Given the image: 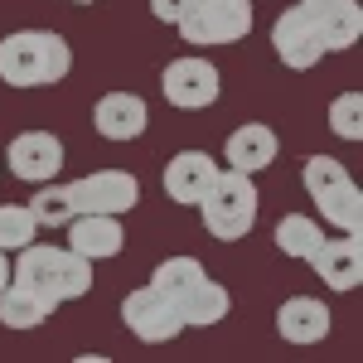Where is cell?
I'll return each instance as SVG.
<instances>
[{"label":"cell","mask_w":363,"mask_h":363,"mask_svg":"<svg viewBox=\"0 0 363 363\" xmlns=\"http://www.w3.org/2000/svg\"><path fill=\"white\" fill-rule=\"evenodd\" d=\"M281 140L272 126H262V121H247V126H238L233 136L223 140V155H228V169H242V174H257V169H267L277 160Z\"/></svg>","instance_id":"cell-15"},{"label":"cell","mask_w":363,"mask_h":363,"mask_svg":"<svg viewBox=\"0 0 363 363\" xmlns=\"http://www.w3.org/2000/svg\"><path fill=\"white\" fill-rule=\"evenodd\" d=\"M5 286H10V257L0 252V291H5Z\"/></svg>","instance_id":"cell-27"},{"label":"cell","mask_w":363,"mask_h":363,"mask_svg":"<svg viewBox=\"0 0 363 363\" xmlns=\"http://www.w3.org/2000/svg\"><path fill=\"white\" fill-rule=\"evenodd\" d=\"M160 92H165V102L174 107V112H203V107L218 102L223 78H218V68H213L208 58L184 54V58H174V63H165Z\"/></svg>","instance_id":"cell-6"},{"label":"cell","mask_w":363,"mask_h":363,"mask_svg":"<svg viewBox=\"0 0 363 363\" xmlns=\"http://www.w3.org/2000/svg\"><path fill=\"white\" fill-rule=\"evenodd\" d=\"M310 267H315V277L325 281L330 291H354L363 281V242L359 233H339V238H330L325 233V242H320V252L310 257Z\"/></svg>","instance_id":"cell-11"},{"label":"cell","mask_w":363,"mask_h":363,"mask_svg":"<svg viewBox=\"0 0 363 363\" xmlns=\"http://www.w3.org/2000/svg\"><path fill=\"white\" fill-rule=\"evenodd\" d=\"M330 131L339 140H359L363 136V97L359 92H344L330 102Z\"/></svg>","instance_id":"cell-24"},{"label":"cell","mask_w":363,"mask_h":363,"mask_svg":"<svg viewBox=\"0 0 363 363\" xmlns=\"http://www.w3.org/2000/svg\"><path fill=\"white\" fill-rule=\"evenodd\" d=\"M228 310H233V296H228L218 281H199L194 291L179 301V320H184V330H203V325H218Z\"/></svg>","instance_id":"cell-18"},{"label":"cell","mask_w":363,"mask_h":363,"mask_svg":"<svg viewBox=\"0 0 363 363\" xmlns=\"http://www.w3.org/2000/svg\"><path fill=\"white\" fill-rule=\"evenodd\" d=\"M73 5H97V0H73Z\"/></svg>","instance_id":"cell-28"},{"label":"cell","mask_w":363,"mask_h":363,"mask_svg":"<svg viewBox=\"0 0 363 363\" xmlns=\"http://www.w3.org/2000/svg\"><path fill=\"white\" fill-rule=\"evenodd\" d=\"M34 213L29 203H0V252H20L25 242H34Z\"/></svg>","instance_id":"cell-23"},{"label":"cell","mask_w":363,"mask_h":363,"mask_svg":"<svg viewBox=\"0 0 363 363\" xmlns=\"http://www.w3.org/2000/svg\"><path fill=\"white\" fill-rule=\"evenodd\" d=\"M213 174H218V160H213V155H203V150H179L165 165V194L174 199V203H199Z\"/></svg>","instance_id":"cell-16"},{"label":"cell","mask_w":363,"mask_h":363,"mask_svg":"<svg viewBox=\"0 0 363 363\" xmlns=\"http://www.w3.org/2000/svg\"><path fill=\"white\" fill-rule=\"evenodd\" d=\"M121 320H126V330L140 344H165V339H179V330H184L179 306L169 301L165 291H155V286H136L121 301Z\"/></svg>","instance_id":"cell-8"},{"label":"cell","mask_w":363,"mask_h":363,"mask_svg":"<svg viewBox=\"0 0 363 363\" xmlns=\"http://www.w3.org/2000/svg\"><path fill=\"white\" fill-rule=\"evenodd\" d=\"M315 29H320V44H325V54L354 49V44L363 39V10H359V0H339L335 10H325V15L315 20Z\"/></svg>","instance_id":"cell-19"},{"label":"cell","mask_w":363,"mask_h":363,"mask_svg":"<svg viewBox=\"0 0 363 363\" xmlns=\"http://www.w3.org/2000/svg\"><path fill=\"white\" fill-rule=\"evenodd\" d=\"M330 325H335V315H330L325 301H315V296H291L277 310V335L286 344H320V339L330 335Z\"/></svg>","instance_id":"cell-14"},{"label":"cell","mask_w":363,"mask_h":363,"mask_svg":"<svg viewBox=\"0 0 363 363\" xmlns=\"http://www.w3.org/2000/svg\"><path fill=\"white\" fill-rule=\"evenodd\" d=\"M179 34L208 49V44H238L252 34V0H194V10L179 20Z\"/></svg>","instance_id":"cell-5"},{"label":"cell","mask_w":363,"mask_h":363,"mask_svg":"<svg viewBox=\"0 0 363 363\" xmlns=\"http://www.w3.org/2000/svg\"><path fill=\"white\" fill-rule=\"evenodd\" d=\"M10 281H20V286H29V291H39L44 301L63 306V301H78V296L92 291V262L78 257L73 247L63 252V247L25 242L20 257L10 262Z\"/></svg>","instance_id":"cell-2"},{"label":"cell","mask_w":363,"mask_h":363,"mask_svg":"<svg viewBox=\"0 0 363 363\" xmlns=\"http://www.w3.org/2000/svg\"><path fill=\"white\" fill-rule=\"evenodd\" d=\"M92 126H97V136H107V140H136L150 126V112H145V102L136 92H107L92 107Z\"/></svg>","instance_id":"cell-13"},{"label":"cell","mask_w":363,"mask_h":363,"mask_svg":"<svg viewBox=\"0 0 363 363\" xmlns=\"http://www.w3.org/2000/svg\"><path fill=\"white\" fill-rule=\"evenodd\" d=\"M29 213L39 228H68V218L78 213L73 199H68V184H44L39 194L29 199Z\"/></svg>","instance_id":"cell-22"},{"label":"cell","mask_w":363,"mask_h":363,"mask_svg":"<svg viewBox=\"0 0 363 363\" xmlns=\"http://www.w3.org/2000/svg\"><path fill=\"white\" fill-rule=\"evenodd\" d=\"M272 49H277V58L291 73H306V68H315V63L325 58L320 29H315V20H310L301 5H286L277 15V25H272Z\"/></svg>","instance_id":"cell-9"},{"label":"cell","mask_w":363,"mask_h":363,"mask_svg":"<svg viewBox=\"0 0 363 363\" xmlns=\"http://www.w3.org/2000/svg\"><path fill=\"white\" fill-rule=\"evenodd\" d=\"M68 199H73L78 213H112V218H121V213H131L140 203V184L126 169H92V174L68 184Z\"/></svg>","instance_id":"cell-7"},{"label":"cell","mask_w":363,"mask_h":363,"mask_svg":"<svg viewBox=\"0 0 363 363\" xmlns=\"http://www.w3.org/2000/svg\"><path fill=\"white\" fill-rule=\"evenodd\" d=\"M68 247L87 262H112L126 247V228L112 213H73L68 218Z\"/></svg>","instance_id":"cell-12"},{"label":"cell","mask_w":363,"mask_h":363,"mask_svg":"<svg viewBox=\"0 0 363 363\" xmlns=\"http://www.w3.org/2000/svg\"><path fill=\"white\" fill-rule=\"evenodd\" d=\"M320 242H325V228L315 218H306V213H286L277 223V247L286 257H296V262H310L320 252Z\"/></svg>","instance_id":"cell-20"},{"label":"cell","mask_w":363,"mask_h":363,"mask_svg":"<svg viewBox=\"0 0 363 363\" xmlns=\"http://www.w3.org/2000/svg\"><path fill=\"white\" fill-rule=\"evenodd\" d=\"M194 208H199V218H203V228H208V238L238 242L257 223V179L242 174V169H218Z\"/></svg>","instance_id":"cell-3"},{"label":"cell","mask_w":363,"mask_h":363,"mask_svg":"<svg viewBox=\"0 0 363 363\" xmlns=\"http://www.w3.org/2000/svg\"><path fill=\"white\" fill-rule=\"evenodd\" d=\"M189 10H194V0H150V15L165 20V25H179Z\"/></svg>","instance_id":"cell-25"},{"label":"cell","mask_w":363,"mask_h":363,"mask_svg":"<svg viewBox=\"0 0 363 363\" xmlns=\"http://www.w3.org/2000/svg\"><path fill=\"white\" fill-rule=\"evenodd\" d=\"M301 179H306V194L315 199L320 218H330L339 233H359L363 228V194L335 155H310Z\"/></svg>","instance_id":"cell-4"},{"label":"cell","mask_w":363,"mask_h":363,"mask_svg":"<svg viewBox=\"0 0 363 363\" xmlns=\"http://www.w3.org/2000/svg\"><path fill=\"white\" fill-rule=\"evenodd\" d=\"M339 0H301V10H306L310 20H320V15H325V10H335Z\"/></svg>","instance_id":"cell-26"},{"label":"cell","mask_w":363,"mask_h":363,"mask_svg":"<svg viewBox=\"0 0 363 363\" xmlns=\"http://www.w3.org/2000/svg\"><path fill=\"white\" fill-rule=\"evenodd\" d=\"M73 68V49L63 34L49 29H20L0 39V78L10 87H49L63 83Z\"/></svg>","instance_id":"cell-1"},{"label":"cell","mask_w":363,"mask_h":363,"mask_svg":"<svg viewBox=\"0 0 363 363\" xmlns=\"http://www.w3.org/2000/svg\"><path fill=\"white\" fill-rule=\"evenodd\" d=\"M5 165L15 179H29V184H44L63 169V140L54 131H20L5 150Z\"/></svg>","instance_id":"cell-10"},{"label":"cell","mask_w":363,"mask_h":363,"mask_svg":"<svg viewBox=\"0 0 363 363\" xmlns=\"http://www.w3.org/2000/svg\"><path fill=\"white\" fill-rule=\"evenodd\" d=\"M203 277H208V272L199 267V257H169V262H160V267H155L150 286H155V291H165L169 301L179 306V301H184V296H189Z\"/></svg>","instance_id":"cell-21"},{"label":"cell","mask_w":363,"mask_h":363,"mask_svg":"<svg viewBox=\"0 0 363 363\" xmlns=\"http://www.w3.org/2000/svg\"><path fill=\"white\" fill-rule=\"evenodd\" d=\"M54 310H58L54 301H44L39 291H29L20 281H10V286L0 291V325H5V330H39Z\"/></svg>","instance_id":"cell-17"}]
</instances>
